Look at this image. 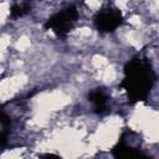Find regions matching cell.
<instances>
[{"label": "cell", "mask_w": 159, "mask_h": 159, "mask_svg": "<svg viewBox=\"0 0 159 159\" xmlns=\"http://www.w3.org/2000/svg\"><path fill=\"white\" fill-rule=\"evenodd\" d=\"M155 78V72L148 57L135 55L124 66L120 87L125 91L130 102H143L148 98Z\"/></svg>", "instance_id": "6da1fadb"}, {"label": "cell", "mask_w": 159, "mask_h": 159, "mask_svg": "<svg viewBox=\"0 0 159 159\" xmlns=\"http://www.w3.org/2000/svg\"><path fill=\"white\" fill-rule=\"evenodd\" d=\"M78 20V10L76 6H67L52 16H50L45 24V27L52 31L58 37H66L75 27Z\"/></svg>", "instance_id": "7a4b0ae2"}, {"label": "cell", "mask_w": 159, "mask_h": 159, "mask_svg": "<svg viewBox=\"0 0 159 159\" xmlns=\"http://www.w3.org/2000/svg\"><path fill=\"white\" fill-rule=\"evenodd\" d=\"M93 24L102 34L113 32L123 24V15L118 7L108 5L96 12L93 16Z\"/></svg>", "instance_id": "3957f363"}, {"label": "cell", "mask_w": 159, "mask_h": 159, "mask_svg": "<svg viewBox=\"0 0 159 159\" xmlns=\"http://www.w3.org/2000/svg\"><path fill=\"white\" fill-rule=\"evenodd\" d=\"M134 133L127 130L122 134L119 142L112 150L114 159H150V157L135 143H133Z\"/></svg>", "instance_id": "277c9868"}, {"label": "cell", "mask_w": 159, "mask_h": 159, "mask_svg": "<svg viewBox=\"0 0 159 159\" xmlns=\"http://www.w3.org/2000/svg\"><path fill=\"white\" fill-rule=\"evenodd\" d=\"M88 99L93 106V111L96 113H103L106 112L107 107H108V96L106 94V92L101 88L93 89L89 94H88Z\"/></svg>", "instance_id": "5b68a950"}, {"label": "cell", "mask_w": 159, "mask_h": 159, "mask_svg": "<svg viewBox=\"0 0 159 159\" xmlns=\"http://www.w3.org/2000/svg\"><path fill=\"white\" fill-rule=\"evenodd\" d=\"M30 9H31V6L27 2H15L10 7V16L12 19L22 17L24 15H26L30 11Z\"/></svg>", "instance_id": "8992f818"}, {"label": "cell", "mask_w": 159, "mask_h": 159, "mask_svg": "<svg viewBox=\"0 0 159 159\" xmlns=\"http://www.w3.org/2000/svg\"><path fill=\"white\" fill-rule=\"evenodd\" d=\"M11 125V118L2 111H0V128L4 132H7L9 127Z\"/></svg>", "instance_id": "52a82bcc"}, {"label": "cell", "mask_w": 159, "mask_h": 159, "mask_svg": "<svg viewBox=\"0 0 159 159\" xmlns=\"http://www.w3.org/2000/svg\"><path fill=\"white\" fill-rule=\"evenodd\" d=\"M7 144V132L0 130V148H4Z\"/></svg>", "instance_id": "ba28073f"}]
</instances>
